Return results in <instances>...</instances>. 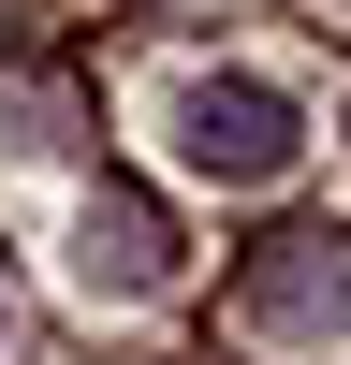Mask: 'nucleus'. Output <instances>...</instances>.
Instances as JSON below:
<instances>
[{
  "instance_id": "obj_4",
  "label": "nucleus",
  "mask_w": 351,
  "mask_h": 365,
  "mask_svg": "<svg viewBox=\"0 0 351 365\" xmlns=\"http://www.w3.org/2000/svg\"><path fill=\"white\" fill-rule=\"evenodd\" d=\"M0 336H15V322H0Z\"/></svg>"
},
{
  "instance_id": "obj_1",
  "label": "nucleus",
  "mask_w": 351,
  "mask_h": 365,
  "mask_svg": "<svg viewBox=\"0 0 351 365\" xmlns=\"http://www.w3.org/2000/svg\"><path fill=\"white\" fill-rule=\"evenodd\" d=\"M234 322H249V336H337L351 322V234L337 220H278L234 263Z\"/></svg>"
},
{
  "instance_id": "obj_2",
  "label": "nucleus",
  "mask_w": 351,
  "mask_h": 365,
  "mask_svg": "<svg viewBox=\"0 0 351 365\" xmlns=\"http://www.w3.org/2000/svg\"><path fill=\"white\" fill-rule=\"evenodd\" d=\"M176 146H190V175H234V190H263V175H292V103L249 73H190V103H176Z\"/></svg>"
},
{
  "instance_id": "obj_3",
  "label": "nucleus",
  "mask_w": 351,
  "mask_h": 365,
  "mask_svg": "<svg viewBox=\"0 0 351 365\" xmlns=\"http://www.w3.org/2000/svg\"><path fill=\"white\" fill-rule=\"evenodd\" d=\"M73 278L88 292H161L176 278V220L146 190H88V220H73Z\"/></svg>"
}]
</instances>
